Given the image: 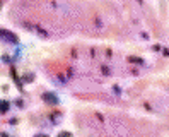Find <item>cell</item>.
<instances>
[{
  "mask_svg": "<svg viewBox=\"0 0 169 137\" xmlns=\"http://www.w3.org/2000/svg\"><path fill=\"white\" fill-rule=\"evenodd\" d=\"M0 38H2L4 41H7V43H17V41H19L17 34L7 31V29H0Z\"/></svg>",
  "mask_w": 169,
  "mask_h": 137,
  "instance_id": "1",
  "label": "cell"
},
{
  "mask_svg": "<svg viewBox=\"0 0 169 137\" xmlns=\"http://www.w3.org/2000/svg\"><path fill=\"white\" fill-rule=\"evenodd\" d=\"M43 100L46 101V103H51V105H57L58 103V98L55 94H51V93H46V94L43 96Z\"/></svg>",
  "mask_w": 169,
  "mask_h": 137,
  "instance_id": "2",
  "label": "cell"
},
{
  "mask_svg": "<svg viewBox=\"0 0 169 137\" xmlns=\"http://www.w3.org/2000/svg\"><path fill=\"white\" fill-rule=\"evenodd\" d=\"M9 101H0V113H7L9 111Z\"/></svg>",
  "mask_w": 169,
  "mask_h": 137,
  "instance_id": "3",
  "label": "cell"
},
{
  "mask_svg": "<svg viewBox=\"0 0 169 137\" xmlns=\"http://www.w3.org/2000/svg\"><path fill=\"white\" fill-rule=\"evenodd\" d=\"M58 137H72V134H70V132H60Z\"/></svg>",
  "mask_w": 169,
  "mask_h": 137,
  "instance_id": "4",
  "label": "cell"
},
{
  "mask_svg": "<svg viewBox=\"0 0 169 137\" xmlns=\"http://www.w3.org/2000/svg\"><path fill=\"white\" fill-rule=\"evenodd\" d=\"M36 137H48V135H45V134H38Z\"/></svg>",
  "mask_w": 169,
  "mask_h": 137,
  "instance_id": "5",
  "label": "cell"
},
{
  "mask_svg": "<svg viewBox=\"0 0 169 137\" xmlns=\"http://www.w3.org/2000/svg\"><path fill=\"white\" fill-rule=\"evenodd\" d=\"M0 137H7V134H0Z\"/></svg>",
  "mask_w": 169,
  "mask_h": 137,
  "instance_id": "6",
  "label": "cell"
}]
</instances>
